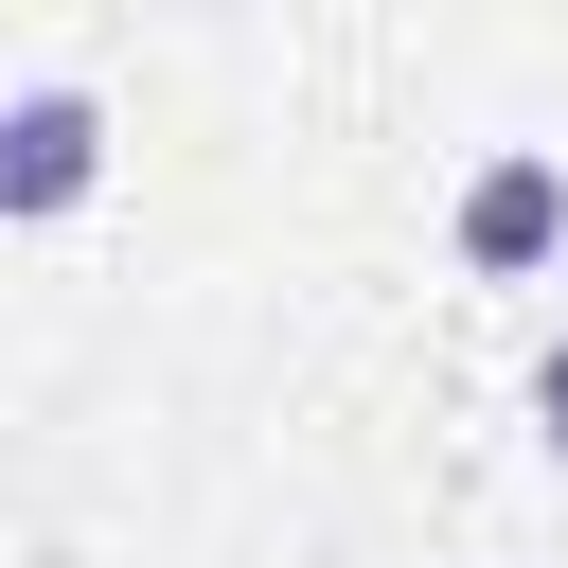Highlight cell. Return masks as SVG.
<instances>
[{
    "mask_svg": "<svg viewBox=\"0 0 568 568\" xmlns=\"http://www.w3.org/2000/svg\"><path fill=\"white\" fill-rule=\"evenodd\" d=\"M444 248H462L479 284H532V266H568V160H550V142H497V160H462V195H444Z\"/></svg>",
    "mask_w": 568,
    "mask_h": 568,
    "instance_id": "6da1fadb",
    "label": "cell"
},
{
    "mask_svg": "<svg viewBox=\"0 0 568 568\" xmlns=\"http://www.w3.org/2000/svg\"><path fill=\"white\" fill-rule=\"evenodd\" d=\"M106 195V89H0V231H71Z\"/></svg>",
    "mask_w": 568,
    "mask_h": 568,
    "instance_id": "7a4b0ae2",
    "label": "cell"
},
{
    "mask_svg": "<svg viewBox=\"0 0 568 568\" xmlns=\"http://www.w3.org/2000/svg\"><path fill=\"white\" fill-rule=\"evenodd\" d=\"M532 444H550V462H568V337H550V355H532Z\"/></svg>",
    "mask_w": 568,
    "mask_h": 568,
    "instance_id": "3957f363",
    "label": "cell"
}]
</instances>
